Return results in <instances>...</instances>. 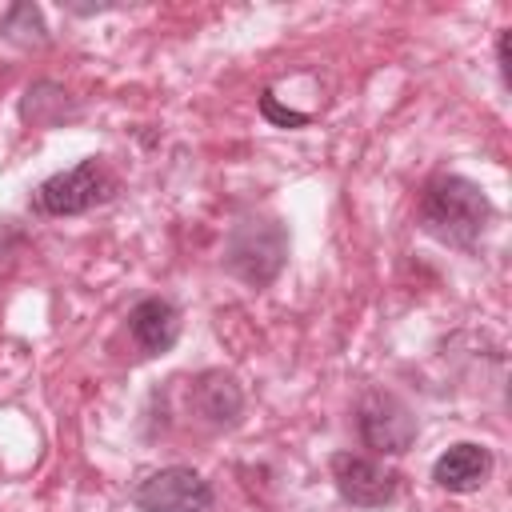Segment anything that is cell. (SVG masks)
Returning a JSON list of instances; mask_svg holds the SVG:
<instances>
[{"label": "cell", "instance_id": "1", "mask_svg": "<svg viewBox=\"0 0 512 512\" xmlns=\"http://www.w3.org/2000/svg\"><path fill=\"white\" fill-rule=\"evenodd\" d=\"M492 220V200L484 196V188L468 176L456 172H440L424 184L420 196V228L448 244V248H476L480 232Z\"/></svg>", "mask_w": 512, "mask_h": 512}, {"label": "cell", "instance_id": "2", "mask_svg": "<svg viewBox=\"0 0 512 512\" xmlns=\"http://www.w3.org/2000/svg\"><path fill=\"white\" fill-rule=\"evenodd\" d=\"M288 260V232L276 216H244L232 224L224 244V268L252 288H264L280 276Z\"/></svg>", "mask_w": 512, "mask_h": 512}, {"label": "cell", "instance_id": "3", "mask_svg": "<svg viewBox=\"0 0 512 512\" xmlns=\"http://www.w3.org/2000/svg\"><path fill=\"white\" fill-rule=\"evenodd\" d=\"M112 192H116V176L104 168V160L88 156V160H80L76 168L48 176V180L36 188L32 204H36L40 212H48V216H80V212L104 204Z\"/></svg>", "mask_w": 512, "mask_h": 512}, {"label": "cell", "instance_id": "4", "mask_svg": "<svg viewBox=\"0 0 512 512\" xmlns=\"http://www.w3.org/2000/svg\"><path fill=\"white\" fill-rule=\"evenodd\" d=\"M356 428H360V440L372 452H384V456H400L416 440V416H412V408L396 392H384V388H372V392L360 396Z\"/></svg>", "mask_w": 512, "mask_h": 512}, {"label": "cell", "instance_id": "5", "mask_svg": "<svg viewBox=\"0 0 512 512\" xmlns=\"http://www.w3.org/2000/svg\"><path fill=\"white\" fill-rule=\"evenodd\" d=\"M132 504L140 512H208L212 508V484L196 468L172 464V468L148 472L136 484Z\"/></svg>", "mask_w": 512, "mask_h": 512}, {"label": "cell", "instance_id": "6", "mask_svg": "<svg viewBox=\"0 0 512 512\" xmlns=\"http://www.w3.org/2000/svg\"><path fill=\"white\" fill-rule=\"evenodd\" d=\"M332 480H336V492L352 508H384L396 496V472H388L384 464H376L368 456L336 452L332 456Z\"/></svg>", "mask_w": 512, "mask_h": 512}, {"label": "cell", "instance_id": "7", "mask_svg": "<svg viewBox=\"0 0 512 512\" xmlns=\"http://www.w3.org/2000/svg\"><path fill=\"white\" fill-rule=\"evenodd\" d=\"M492 464H496V460H492V452H488L484 444L460 440V444H452V448H444V452L436 456V464H432V480H436L444 492L464 496V492H476V488L488 484Z\"/></svg>", "mask_w": 512, "mask_h": 512}, {"label": "cell", "instance_id": "8", "mask_svg": "<svg viewBox=\"0 0 512 512\" xmlns=\"http://www.w3.org/2000/svg\"><path fill=\"white\" fill-rule=\"evenodd\" d=\"M128 332H132V340H136L148 356H160V352H168V348L180 340V312H176L172 300L148 296V300H140V304L128 312Z\"/></svg>", "mask_w": 512, "mask_h": 512}, {"label": "cell", "instance_id": "9", "mask_svg": "<svg viewBox=\"0 0 512 512\" xmlns=\"http://www.w3.org/2000/svg\"><path fill=\"white\" fill-rule=\"evenodd\" d=\"M240 408H244V396H240V384L228 372H204L196 380V412L208 424H216V428L236 424Z\"/></svg>", "mask_w": 512, "mask_h": 512}, {"label": "cell", "instance_id": "10", "mask_svg": "<svg viewBox=\"0 0 512 512\" xmlns=\"http://www.w3.org/2000/svg\"><path fill=\"white\" fill-rule=\"evenodd\" d=\"M0 36L20 44V48H40L48 44V28H44V12L36 4H8L0 16Z\"/></svg>", "mask_w": 512, "mask_h": 512}, {"label": "cell", "instance_id": "11", "mask_svg": "<svg viewBox=\"0 0 512 512\" xmlns=\"http://www.w3.org/2000/svg\"><path fill=\"white\" fill-rule=\"evenodd\" d=\"M260 108H264V116H268V120H276V124H284V128H288V124H308V116H304V112H288V108H276V104H272V92H264Z\"/></svg>", "mask_w": 512, "mask_h": 512}, {"label": "cell", "instance_id": "12", "mask_svg": "<svg viewBox=\"0 0 512 512\" xmlns=\"http://www.w3.org/2000/svg\"><path fill=\"white\" fill-rule=\"evenodd\" d=\"M496 60H500V76L508 84V32H500V40H496Z\"/></svg>", "mask_w": 512, "mask_h": 512}]
</instances>
